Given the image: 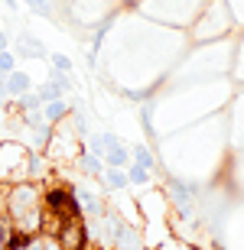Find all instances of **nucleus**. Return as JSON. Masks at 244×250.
Returning <instances> with one entry per match:
<instances>
[{"label": "nucleus", "instance_id": "f257e3e1", "mask_svg": "<svg viewBox=\"0 0 244 250\" xmlns=\"http://www.w3.org/2000/svg\"><path fill=\"white\" fill-rule=\"evenodd\" d=\"M3 218L10 221V228L23 237H36L43 234V186L36 182H13L3 188Z\"/></svg>", "mask_w": 244, "mask_h": 250}, {"label": "nucleus", "instance_id": "f03ea898", "mask_svg": "<svg viewBox=\"0 0 244 250\" xmlns=\"http://www.w3.org/2000/svg\"><path fill=\"white\" fill-rule=\"evenodd\" d=\"M52 237H56V244L62 250H85V247H88V228H85V218H82V214L66 218Z\"/></svg>", "mask_w": 244, "mask_h": 250}, {"label": "nucleus", "instance_id": "7ed1b4c3", "mask_svg": "<svg viewBox=\"0 0 244 250\" xmlns=\"http://www.w3.org/2000/svg\"><path fill=\"white\" fill-rule=\"evenodd\" d=\"M10 52L17 59H46V46H43L29 29H20V36H17V42H13Z\"/></svg>", "mask_w": 244, "mask_h": 250}, {"label": "nucleus", "instance_id": "20e7f679", "mask_svg": "<svg viewBox=\"0 0 244 250\" xmlns=\"http://www.w3.org/2000/svg\"><path fill=\"white\" fill-rule=\"evenodd\" d=\"M33 91V78H29L23 68H13V72L3 78V94H7V101H20L23 94Z\"/></svg>", "mask_w": 244, "mask_h": 250}, {"label": "nucleus", "instance_id": "39448f33", "mask_svg": "<svg viewBox=\"0 0 244 250\" xmlns=\"http://www.w3.org/2000/svg\"><path fill=\"white\" fill-rule=\"evenodd\" d=\"M104 166L108 169H127L131 166V146H124V143L111 146L108 153H104Z\"/></svg>", "mask_w": 244, "mask_h": 250}, {"label": "nucleus", "instance_id": "423d86ee", "mask_svg": "<svg viewBox=\"0 0 244 250\" xmlns=\"http://www.w3.org/2000/svg\"><path fill=\"white\" fill-rule=\"evenodd\" d=\"M43 117H46V124L49 127H56V124H62L68 117V104H66V98H59V101H49V104H43Z\"/></svg>", "mask_w": 244, "mask_h": 250}, {"label": "nucleus", "instance_id": "0eeeda50", "mask_svg": "<svg viewBox=\"0 0 244 250\" xmlns=\"http://www.w3.org/2000/svg\"><path fill=\"white\" fill-rule=\"evenodd\" d=\"M75 163H78V169H82V172H85L88 179H101L104 163H101L98 156H91V153H85V149H82V153L75 156Z\"/></svg>", "mask_w": 244, "mask_h": 250}, {"label": "nucleus", "instance_id": "6e6552de", "mask_svg": "<svg viewBox=\"0 0 244 250\" xmlns=\"http://www.w3.org/2000/svg\"><path fill=\"white\" fill-rule=\"evenodd\" d=\"M101 179H104V186L111 188V192H124V188H131V182H127V172H124V169H104Z\"/></svg>", "mask_w": 244, "mask_h": 250}, {"label": "nucleus", "instance_id": "1a4fd4ad", "mask_svg": "<svg viewBox=\"0 0 244 250\" xmlns=\"http://www.w3.org/2000/svg\"><path fill=\"white\" fill-rule=\"evenodd\" d=\"M33 94L39 98V104H49V101H59V98H66V91H62V88H59L52 78H49V82H43Z\"/></svg>", "mask_w": 244, "mask_h": 250}, {"label": "nucleus", "instance_id": "9d476101", "mask_svg": "<svg viewBox=\"0 0 244 250\" xmlns=\"http://www.w3.org/2000/svg\"><path fill=\"white\" fill-rule=\"evenodd\" d=\"M124 172H127V182H131V186L133 188H143V186H150V169H143V166H133V163H131V166H127V169H124Z\"/></svg>", "mask_w": 244, "mask_h": 250}, {"label": "nucleus", "instance_id": "9b49d317", "mask_svg": "<svg viewBox=\"0 0 244 250\" xmlns=\"http://www.w3.org/2000/svg\"><path fill=\"white\" fill-rule=\"evenodd\" d=\"M131 163L143 169H153V153L147 146H131Z\"/></svg>", "mask_w": 244, "mask_h": 250}, {"label": "nucleus", "instance_id": "f8f14e48", "mask_svg": "<svg viewBox=\"0 0 244 250\" xmlns=\"http://www.w3.org/2000/svg\"><path fill=\"white\" fill-rule=\"evenodd\" d=\"M13 68H17V56H13L10 49H7V52H0V78H7Z\"/></svg>", "mask_w": 244, "mask_h": 250}, {"label": "nucleus", "instance_id": "ddd939ff", "mask_svg": "<svg viewBox=\"0 0 244 250\" xmlns=\"http://www.w3.org/2000/svg\"><path fill=\"white\" fill-rule=\"evenodd\" d=\"M29 10H36L39 17H46V20H52V3L49 0H23Z\"/></svg>", "mask_w": 244, "mask_h": 250}, {"label": "nucleus", "instance_id": "4468645a", "mask_svg": "<svg viewBox=\"0 0 244 250\" xmlns=\"http://www.w3.org/2000/svg\"><path fill=\"white\" fill-rule=\"evenodd\" d=\"M10 241H13V228H10V221L0 214V250H10Z\"/></svg>", "mask_w": 244, "mask_h": 250}, {"label": "nucleus", "instance_id": "2eb2a0df", "mask_svg": "<svg viewBox=\"0 0 244 250\" xmlns=\"http://www.w3.org/2000/svg\"><path fill=\"white\" fill-rule=\"evenodd\" d=\"M52 72L72 75V59H68V56H52Z\"/></svg>", "mask_w": 244, "mask_h": 250}, {"label": "nucleus", "instance_id": "dca6fc26", "mask_svg": "<svg viewBox=\"0 0 244 250\" xmlns=\"http://www.w3.org/2000/svg\"><path fill=\"white\" fill-rule=\"evenodd\" d=\"M10 42H13V39H10V33H7L3 26H0V52H7V49H10Z\"/></svg>", "mask_w": 244, "mask_h": 250}, {"label": "nucleus", "instance_id": "f3484780", "mask_svg": "<svg viewBox=\"0 0 244 250\" xmlns=\"http://www.w3.org/2000/svg\"><path fill=\"white\" fill-rule=\"evenodd\" d=\"M43 250H62L56 244V237H46V234H43Z\"/></svg>", "mask_w": 244, "mask_h": 250}, {"label": "nucleus", "instance_id": "a211bd4d", "mask_svg": "<svg viewBox=\"0 0 244 250\" xmlns=\"http://www.w3.org/2000/svg\"><path fill=\"white\" fill-rule=\"evenodd\" d=\"M3 3H7V7H13V10H17V0H3Z\"/></svg>", "mask_w": 244, "mask_h": 250}]
</instances>
